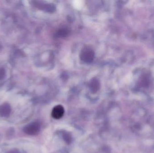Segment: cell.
Listing matches in <instances>:
<instances>
[{"label": "cell", "mask_w": 154, "mask_h": 153, "mask_svg": "<svg viewBox=\"0 0 154 153\" xmlns=\"http://www.w3.org/2000/svg\"><path fill=\"white\" fill-rule=\"evenodd\" d=\"M94 52L92 49L85 47L82 49L80 54V58L86 63H90L94 59Z\"/></svg>", "instance_id": "cell-1"}, {"label": "cell", "mask_w": 154, "mask_h": 153, "mask_svg": "<svg viewBox=\"0 0 154 153\" xmlns=\"http://www.w3.org/2000/svg\"><path fill=\"white\" fill-rule=\"evenodd\" d=\"M40 125L37 122H32L24 127V131L26 134L30 135H34L39 132Z\"/></svg>", "instance_id": "cell-2"}, {"label": "cell", "mask_w": 154, "mask_h": 153, "mask_svg": "<svg viewBox=\"0 0 154 153\" xmlns=\"http://www.w3.org/2000/svg\"><path fill=\"white\" fill-rule=\"evenodd\" d=\"M65 113L64 107L61 105L55 106L52 110V116L55 119H59L62 117Z\"/></svg>", "instance_id": "cell-3"}, {"label": "cell", "mask_w": 154, "mask_h": 153, "mask_svg": "<svg viewBox=\"0 0 154 153\" xmlns=\"http://www.w3.org/2000/svg\"><path fill=\"white\" fill-rule=\"evenodd\" d=\"M11 107L8 105H4L0 107V116L7 117L11 113Z\"/></svg>", "instance_id": "cell-4"}, {"label": "cell", "mask_w": 154, "mask_h": 153, "mask_svg": "<svg viewBox=\"0 0 154 153\" xmlns=\"http://www.w3.org/2000/svg\"><path fill=\"white\" fill-rule=\"evenodd\" d=\"M100 83L98 80L96 79L91 80L89 87L93 92H96L99 88Z\"/></svg>", "instance_id": "cell-5"}, {"label": "cell", "mask_w": 154, "mask_h": 153, "mask_svg": "<svg viewBox=\"0 0 154 153\" xmlns=\"http://www.w3.org/2000/svg\"><path fill=\"white\" fill-rule=\"evenodd\" d=\"M69 33V31L68 28H62L57 32V35L59 37H64L67 36Z\"/></svg>", "instance_id": "cell-6"}]
</instances>
